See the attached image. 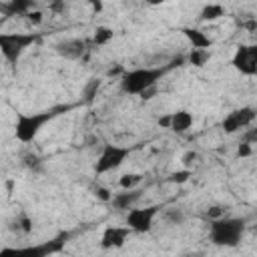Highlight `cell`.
<instances>
[{"label": "cell", "instance_id": "ffe728a7", "mask_svg": "<svg viewBox=\"0 0 257 257\" xmlns=\"http://www.w3.org/2000/svg\"><path fill=\"white\" fill-rule=\"evenodd\" d=\"M26 20L32 24V26H40L44 22V14L40 10H28L26 12Z\"/></svg>", "mask_w": 257, "mask_h": 257}, {"label": "cell", "instance_id": "d6986e66", "mask_svg": "<svg viewBox=\"0 0 257 257\" xmlns=\"http://www.w3.org/2000/svg\"><path fill=\"white\" fill-rule=\"evenodd\" d=\"M163 217H165L167 221H171L173 225H179V223L185 219V215H183L181 209H167V211L163 213Z\"/></svg>", "mask_w": 257, "mask_h": 257}, {"label": "cell", "instance_id": "5bb4252c", "mask_svg": "<svg viewBox=\"0 0 257 257\" xmlns=\"http://www.w3.org/2000/svg\"><path fill=\"white\" fill-rule=\"evenodd\" d=\"M221 16H225V8H223L221 4H207V6L201 10V20L213 22V20H217V18H221Z\"/></svg>", "mask_w": 257, "mask_h": 257}, {"label": "cell", "instance_id": "7c38bea8", "mask_svg": "<svg viewBox=\"0 0 257 257\" xmlns=\"http://www.w3.org/2000/svg\"><path fill=\"white\" fill-rule=\"evenodd\" d=\"M185 36L191 40L193 48H209L211 46V38L207 34H203L201 30H195V28H183Z\"/></svg>", "mask_w": 257, "mask_h": 257}, {"label": "cell", "instance_id": "277c9868", "mask_svg": "<svg viewBox=\"0 0 257 257\" xmlns=\"http://www.w3.org/2000/svg\"><path fill=\"white\" fill-rule=\"evenodd\" d=\"M36 40V34H24V32H0V52L2 56L14 64L20 54Z\"/></svg>", "mask_w": 257, "mask_h": 257}, {"label": "cell", "instance_id": "7a4b0ae2", "mask_svg": "<svg viewBox=\"0 0 257 257\" xmlns=\"http://www.w3.org/2000/svg\"><path fill=\"white\" fill-rule=\"evenodd\" d=\"M58 110H62V108H50V110H42V112H18L16 122H14L16 141L32 143L38 137V133L44 128V124L58 114Z\"/></svg>", "mask_w": 257, "mask_h": 257}, {"label": "cell", "instance_id": "9a60e30c", "mask_svg": "<svg viewBox=\"0 0 257 257\" xmlns=\"http://www.w3.org/2000/svg\"><path fill=\"white\" fill-rule=\"evenodd\" d=\"M112 38H114V32H112V28H108V26H96V30H94V36H92L94 44H98V46H102V44H108Z\"/></svg>", "mask_w": 257, "mask_h": 257}, {"label": "cell", "instance_id": "603a6c76", "mask_svg": "<svg viewBox=\"0 0 257 257\" xmlns=\"http://www.w3.org/2000/svg\"><path fill=\"white\" fill-rule=\"evenodd\" d=\"M94 195H96V199H100V201H110V199H112V193H110L108 189H104V187H96V189H94Z\"/></svg>", "mask_w": 257, "mask_h": 257}, {"label": "cell", "instance_id": "ac0fdd59", "mask_svg": "<svg viewBox=\"0 0 257 257\" xmlns=\"http://www.w3.org/2000/svg\"><path fill=\"white\" fill-rule=\"evenodd\" d=\"M191 177H193V171H191V169H183V171H175V173L171 175V179H169V181H171V183H179V185H181V183H187Z\"/></svg>", "mask_w": 257, "mask_h": 257}, {"label": "cell", "instance_id": "7402d4cb", "mask_svg": "<svg viewBox=\"0 0 257 257\" xmlns=\"http://www.w3.org/2000/svg\"><path fill=\"white\" fill-rule=\"evenodd\" d=\"M197 159H199V155H197L195 151H189V153H185V155H183V159H181V161H183L185 169H189V167H191V165H193Z\"/></svg>", "mask_w": 257, "mask_h": 257}, {"label": "cell", "instance_id": "5b68a950", "mask_svg": "<svg viewBox=\"0 0 257 257\" xmlns=\"http://www.w3.org/2000/svg\"><path fill=\"white\" fill-rule=\"evenodd\" d=\"M128 153H131L128 147H122V145H110V143L104 145L102 151H100V155H98V159H96L94 171H96L98 175H104V173H110V171L118 169V167L126 161Z\"/></svg>", "mask_w": 257, "mask_h": 257}, {"label": "cell", "instance_id": "8992f818", "mask_svg": "<svg viewBox=\"0 0 257 257\" xmlns=\"http://www.w3.org/2000/svg\"><path fill=\"white\" fill-rule=\"evenodd\" d=\"M159 215V207H145V209H126V227L135 233H149L155 217Z\"/></svg>", "mask_w": 257, "mask_h": 257}, {"label": "cell", "instance_id": "9c48e42d", "mask_svg": "<svg viewBox=\"0 0 257 257\" xmlns=\"http://www.w3.org/2000/svg\"><path fill=\"white\" fill-rule=\"evenodd\" d=\"M133 231L124 225V227H106L104 229V233H102V237H100V245L104 247V249H116V247H122L124 243H126V239H128V235H131Z\"/></svg>", "mask_w": 257, "mask_h": 257}, {"label": "cell", "instance_id": "ba28073f", "mask_svg": "<svg viewBox=\"0 0 257 257\" xmlns=\"http://www.w3.org/2000/svg\"><path fill=\"white\" fill-rule=\"evenodd\" d=\"M253 120H255V112H253V108L247 106V108H239V110L229 112L223 118V124L221 126H223L225 133H237V131L249 126Z\"/></svg>", "mask_w": 257, "mask_h": 257}, {"label": "cell", "instance_id": "d4e9b609", "mask_svg": "<svg viewBox=\"0 0 257 257\" xmlns=\"http://www.w3.org/2000/svg\"><path fill=\"white\" fill-rule=\"evenodd\" d=\"M167 0H147V4L149 6H159V4H165Z\"/></svg>", "mask_w": 257, "mask_h": 257}, {"label": "cell", "instance_id": "4fadbf2b", "mask_svg": "<svg viewBox=\"0 0 257 257\" xmlns=\"http://www.w3.org/2000/svg\"><path fill=\"white\" fill-rule=\"evenodd\" d=\"M82 50H84V44L80 40H70V42L60 44V52L68 58H78L82 54Z\"/></svg>", "mask_w": 257, "mask_h": 257}, {"label": "cell", "instance_id": "30bf717a", "mask_svg": "<svg viewBox=\"0 0 257 257\" xmlns=\"http://www.w3.org/2000/svg\"><path fill=\"white\" fill-rule=\"evenodd\" d=\"M193 114L189 110H175L169 112V128H173L175 133H185L193 126Z\"/></svg>", "mask_w": 257, "mask_h": 257}, {"label": "cell", "instance_id": "cb8c5ba5", "mask_svg": "<svg viewBox=\"0 0 257 257\" xmlns=\"http://www.w3.org/2000/svg\"><path fill=\"white\" fill-rule=\"evenodd\" d=\"M249 153H251V147H249V143H243V145L239 147V155H241V157H247Z\"/></svg>", "mask_w": 257, "mask_h": 257}, {"label": "cell", "instance_id": "3957f363", "mask_svg": "<svg viewBox=\"0 0 257 257\" xmlns=\"http://www.w3.org/2000/svg\"><path fill=\"white\" fill-rule=\"evenodd\" d=\"M245 223L241 219H231V217H221L209 221V237L215 245H225V247H235L241 241Z\"/></svg>", "mask_w": 257, "mask_h": 257}, {"label": "cell", "instance_id": "e0dca14e", "mask_svg": "<svg viewBox=\"0 0 257 257\" xmlns=\"http://www.w3.org/2000/svg\"><path fill=\"white\" fill-rule=\"evenodd\" d=\"M189 60L195 66H203L209 60V48H193L189 54Z\"/></svg>", "mask_w": 257, "mask_h": 257}, {"label": "cell", "instance_id": "6da1fadb", "mask_svg": "<svg viewBox=\"0 0 257 257\" xmlns=\"http://www.w3.org/2000/svg\"><path fill=\"white\" fill-rule=\"evenodd\" d=\"M175 64H177V60H173L167 66H141V68L126 70L120 76V88L126 94H143V92L151 90L157 84V80H161V76L165 72H169Z\"/></svg>", "mask_w": 257, "mask_h": 257}, {"label": "cell", "instance_id": "52a82bcc", "mask_svg": "<svg viewBox=\"0 0 257 257\" xmlns=\"http://www.w3.org/2000/svg\"><path fill=\"white\" fill-rule=\"evenodd\" d=\"M233 64H235V68L241 70L243 74L253 76V74L257 72V48H255L253 44H249V46H245V44L239 46L237 52H235V56H233Z\"/></svg>", "mask_w": 257, "mask_h": 257}, {"label": "cell", "instance_id": "2e32d148", "mask_svg": "<svg viewBox=\"0 0 257 257\" xmlns=\"http://www.w3.org/2000/svg\"><path fill=\"white\" fill-rule=\"evenodd\" d=\"M141 183H143V175L141 173H126V175H122L118 179L120 189H137Z\"/></svg>", "mask_w": 257, "mask_h": 257}, {"label": "cell", "instance_id": "8fae6325", "mask_svg": "<svg viewBox=\"0 0 257 257\" xmlns=\"http://www.w3.org/2000/svg\"><path fill=\"white\" fill-rule=\"evenodd\" d=\"M139 199V193L135 191V189H122V193H116V195H112V203H114V207L116 209H128L135 201Z\"/></svg>", "mask_w": 257, "mask_h": 257}, {"label": "cell", "instance_id": "484cf974", "mask_svg": "<svg viewBox=\"0 0 257 257\" xmlns=\"http://www.w3.org/2000/svg\"><path fill=\"white\" fill-rule=\"evenodd\" d=\"M0 26H2V20H0Z\"/></svg>", "mask_w": 257, "mask_h": 257}, {"label": "cell", "instance_id": "44dd1931", "mask_svg": "<svg viewBox=\"0 0 257 257\" xmlns=\"http://www.w3.org/2000/svg\"><path fill=\"white\" fill-rule=\"evenodd\" d=\"M205 215H207L209 221H213V219H221V217H225V207H221V205H213V207L207 209Z\"/></svg>", "mask_w": 257, "mask_h": 257}]
</instances>
